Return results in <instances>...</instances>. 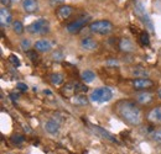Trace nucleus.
<instances>
[{
	"label": "nucleus",
	"mask_w": 161,
	"mask_h": 154,
	"mask_svg": "<svg viewBox=\"0 0 161 154\" xmlns=\"http://www.w3.org/2000/svg\"><path fill=\"white\" fill-rule=\"evenodd\" d=\"M115 111L121 120L130 126H139L142 122V111L134 101L121 100L117 104Z\"/></svg>",
	"instance_id": "1"
},
{
	"label": "nucleus",
	"mask_w": 161,
	"mask_h": 154,
	"mask_svg": "<svg viewBox=\"0 0 161 154\" xmlns=\"http://www.w3.org/2000/svg\"><path fill=\"white\" fill-rule=\"evenodd\" d=\"M113 97V91L108 86H103V88H97L96 90H93L89 95V101L93 104H105L108 101H110Z\"/></svg>",
	"instance_id": "2"
},
{
	"label": "nucleus",
	"mask_w": 161,
	"mask_h": 154,
	"mask_svg": "<svg viewBox=\"0 0 161 154\" xmlns=\"http://www.w3.org/2000/svg\"><path fill=\"white\" fill-rule=\"evenodd\" d=\"M26 31L34 36H43L50 32V22L46 19H37L26 27Z\"/></svg>",
	"instance_id": "3"
},
{
	"label": "nucleus",
	"mask_w": 161,
	"mask_h": 154,
	"mask_svg": "<svg viewBox=\"0 0 161 154\" xmlns=\"http://www.w3.org/2000/svg\"><path fill=\"white\" fill-rule=\"evenodd\" d=\"M89 30L92 33L105 36L113 31V23L108 20H98V21H94L89 25Z\"/></svg>",
	"instance_id": "4"
},
{
	"label": "nucleus",
	"mask_w": 161,
	"mask_h": 154,
	"mask_svg": "<svg viewBox=\"0 0 161 154\" xmlns=\"http://www.w3.org/2000/svg\"><path fill=\"white\" fill-rule=\"evenodd\" d=\"M134 11H135V14L138 15V18L142 21V23L147 27V30H149L150 32H155L153 20L149 16V14H147V11H146V9H145V6L142 5L141 1H135V4H134Z\"/></svg>",
	"instance_id": "5"
},
{
	"label": "nucleus",
	"mask_w": 161,
	"mask_h": 154,
	"mask_svg": "<svg viewBox=\"0 0 161 154\" xmlns=\"http://www.w3.org/2000/svg\"><path fill=\"white\" fill-rule=\"evenodd\" d=\"M89 21H91V16H89V15H83V16L78 18L77 20L69 22V23L66 26V30H67V32H69V33H72V35H76V33L80 32V30H82Z\"/></svg>",
	"instance_id": "6"
},
{
	"label": "nucleus",
	"mask_w": 161,
	"mask_h": 154,
	"mask_svg": "<svg viewBox=\"0 0 161 154\" xmlns=\"http://www.w3.org/2000/svg\"><path fill=\"white\" fill-rule=\"evenodd\" d=\"M89 127H91V130H92L96 135L98 136V137H101V138L105 139V141H108V142H112V143H119V142H118V139H117L114 136L112 135L110 132L105 131L104 128H102L101 126H96V125L89 123Z\"/></svg>",
	"instance_id": "7"
},
{
	"label": "nucleus",
	"mask_w": 161,
	"mask_h": 154,
	"mask_svg": "<svg viewBox=\"0 0 161 154\" xmlns=\"http://www.w3.org/2000/svg\"><path fill=\"white\" fill-rule=\"evenodd\" d=\"M131 84L135 90H146L154 86V81L149 78H136L133 80Z\"/></svg>",
	"instance_id": "8"
},
{
	"label": "nucleus",
	"mask_w": 161,
	"mask_h": 154,
	"mask_svg": "<svg viewBox=\"0 0 161 154\" xmlns=\"http://www.w3.org/2000/svg\"><path fill=\"white\" fill-rule=\"evenodd\" d=\"M13 25V15L8 8H1L0 9V26L3 28Z\"/></svg>",
	"instance_id": "9"
},
{
	"label": "nucleus",
	"mask_w": 161,
	"mask_h": 154,
	"mask_svg": "<svg viewBox=\"0 0 161 154\" xmlns=\"http://www.w3.org/2000/svg\"><path fill=\"white\" fill-rule=\"evenodd\" d=\"M60 127H61V125L57 120L51 118V120H47V121L45 122V130H46V132L50 133V135H56V133H58Z\"/></svg>",
	"instance_id": "10"
},
{
	"label": "nucleus",
	"mask_w": 161,
	"mask_h": 154,
	"mask_svg": "<svg viewBox=\"0 0 161 154\" xmlns=\"http://www.w3.org/2000/svg\"><path fill=\"white\" fill-rule=\"evenodd\" d=\"M22 9L27 14H34L39 10V1L37 0H22Z\"/></svg>",
	"instance_id": "11"
},
{
	"label": "nucleus",
	"mask_w": 161,
	"mask_h": 154,
	"mask_svg": "<svg viewBox=\"0 0 161 154\" xmlns=\"http://www.w3.org/2000/svg\"><path fill=\"white\" fill-rule=\"evenodd\" d=\"M80 47L84 51H94L98 47V42L92 37H84L80 39Z\"/></svg>",
	"instance_id": "12"
},
{
	"label": "nucleus",
	"mask_w": 161,
	"mask_h": 154,
	"mask_svg": "<svg viewBox=\"0 0 161 154\" xmlns=\"http://www.w3.org/2000/svg\"><path fill=\"white\" fill-rule=\"evenodd\" d=\"M35 49L37 52H41V53H46V52H50L51 48H52V43L48 41V39H39L35 42L34 44Z\"/></svg>",
	"instance_id": "13"
},
{
	"label": "nucleus",
	"mask_w": 161,
	"mask_h": 154,
	"mask_svg": "<svg viewBox=\"0 0 161 154\" xmlns=\"http://www.w3.org/2000/svg\"><path fill=\"white\" fill-rule=\"evenodd\" d=\"M153 100H154V94L149 91H141L136 94V102L140 105H149Z\"/></svg>",
	"instance_id": "14"
},
{
	"label": "nucleus",
	"mask_w": 161,
	"mask_h": 154,
	"mask_svg": "<svg viewBox=\"0 0 161 154\" xmlns=\"http://www.w3.org/2000/svg\"><path fill=\"white\" fill-rule=\"evenodd\" d=\"M147 120L153 123H161V106L151 109L147 114Z\"/></svg>",
	"instance_id": "15"
},
{
	"label": "nucleus",
	"mask_w": 161,
	"mask_h": 154,
	"mask_svg": "<svg viewBox=\"0 0 161 154\" xmlns=\"http://www.w3.org/2000/svg\"><path fill=\"white\" fill-rule=\"evenodd\" d=\"M72 13H73V9L69 5H62V6H60L57 9V15H58L60 19H67V18H69L72 15Z\"/></svg>",
	"instance_id": "16"
},
{
	"label": "nucleus",
	"mask_w": 161,
	"mask_h": 154,
	"mask_svg": "<svg viewBox=\"0 0 161 154\" xmlns=\"http://www.w3.org/2000/svg\"><path fill=\"white\" fill-rule=\"evenodd\" d=\"M119 47L123 52L125 53H129V52H133L134 51V43L130 41L129 38H123L119 43Z\"/></svg>",
	"instance_id": "17"
},
{
	"label": "nucleus",
	"mask_w": 161,
	"mask_h": 154,
	"mask_svg": "<svg viewBox=\"0 0 161 154\" xmlns=\"http://www.w3.org/2000/svg\"><path fill=\"white\" fill-rule=\"evenodd\" d=\"M72 102L75 104V105H78V106H86V105H88V99L84 96V95H82V94H76L75 96H72Z\"/></svg>",
	"instance_id": "18"
},
{
	"label": "nucleus",
	"mask_w": 161,
	"mask_h": 154,
	"mask_svg": "<svg viewBox=\"0 0 161 154\" xmlns=\"http://www.w3.org/2000/svg\"><path fill=\"white\" fill-rule=\"evenodd\" d=\"M80 78H82V80L84 83H92L96 79V74L92 70H84V72H82Z\"/></svg>",
	"instance_id": "19"
},
{
	"label": "nucleus",
	"mask_w": 161,
	"mask_h": 154,
	"mask_svg": "<svg viewBox=\"0 0 161 154\" xmlns=\"http://www.w3.org/2000/svg\"><path fill=\"white\" fill-rule=\"evenodd\" d=\"M50 80H51V83L53 85H60V84H62V81H63V77H62V74H60V73H55V74H52L50 77Z\"/></svg>",
	"instance_id": "20"
},
{
	"label": "nucleus",
	"mask_w": 161,
	"mask_h": 154,
	"mask_svg": "<svg viewBox=\"0 0 161 154\" xmlns=\"http://www.w3.org/2000/svg\"><path fill=\"white\" fill-rule=\"evenodd\" d=\"M13 30H14L15 33L21 35V33L24 32V25L21 23L20 21H14V22H13Z\"/></svg>",
	"instance_id": "21"
},
{
	"label": "nucleus",
	"mask_w": 161,
	"mask_h": 154,
	"mask_svg": "<svg viewBox=\"0 0 161 154\" xmlns=\"http://www.w3.org/2000/svg\"><path fill=\"white\" fill-rule=\"evenodd\" d=\"M20 47L24 52H29V51H30V47H31V42H30V39H27V38L21 39Z\"/></svg>",
	"instance_id": "22"
},
{
	"label": "nucleus",
	"mask_w": 161,
	"mask_h": 154,
	"mask_svg": "<svg viewBox=\"0 0 161 154\" xmlns=\"http://www.w3.org/2000/svg\"><path fill=\"white\" fill-rule=\"evenodd\" d=\"M10 141H11L14 144H20V143H22V142L25 141V138H24V136H22V135H19V133H16V135L11 136Z\"/></svg>",
	"instance_id": "23"
},
{
	"label": "nucleus",
	"mask_w": 161,
	"mask_h": 154,
	"mask_svg": "<svg viewBox=\"0 0 161 154\" xmlns=\"http://www.w3.org/2000/svg\"><path fill=\"white\" fill-rule=\"evenodd\" d=\"M88 90V88L86 85H82L80 83H76L75 84V93L76 94H80V93H86Z\"/></svg>",
	"instance_id": "24"
},
{
	"label": "nucleus",
	"mask_w": 161,
	"mask_h": 154,
	"mask_svg": "<svg viewBox=\"0 0 161 154\" xmlns=\"http://www.w3.org/2000/svg\"><path fill=\"white\" fill-rule=\"evenodd\" d=\"M151 137H153V139H154L158 144H161V128L154 131V132L151 133Z\"/></svg>",
	"instance_id": "25"
},
{
	"label": "nucleus",
	"mask_w": 161,
	"mask_h": 154,
	"mask_svg": "<svg viewBox=\"0 0 161 154\" xmlns=\"http://www.w3.org/2000/svg\"><path fill=\"white\" fill-rule=\"evenodd\" d=\"M133 74H134V75H136V77L146 78L147 72H146L145 69H142V68H136V69H134V70H133Z\"/></svg>",
	"instance_id": "26"
},
{
	"label": "nucleus",
	"mask_w": 161,
	"mask_h": 154,
	"mask_svg": "<svg viewBox=\"0 0 161 154\" xmlns=\"http://www.w3.org/2000/svg\"><path fill=\"white\" fill-rule=\"evenodd\" d=\"M140 42L142 46H147V44L150 43V37H149V35H147L146 32H142V33H141Z\"/></svg>",
	"instance_id": "27"
},
{
	"label": "nucleus",
	"mask_w": 161,
	"mask_h": 154,
	"mask_svg": "<svg viewBox=\"0 0 161 154\" xmlns=\"http://www.w3.org/2000/svg\"><path fill=\"white\" fill-rule=\"evenodd\" d=\"M9 62L10 63H13L14 64V67H20V60H19V58L16 57L15 54H11V56H9Z\"/></svg>",
	"instance_id": "28"
},
{
	"label": "nucleus",
	"mask_w": 161,
	"mask_h": 154,
	"mask_svg": "<svg viewBox=\"0 0 161 154\" xmlns=\"http://www.w3.org/2000/svg\"><path fill=\"white\" fill-rule=\"evenodd\" d=\"M16 88H18V90L21 91V93H25V91L29 89V86H27L25 83H18V84H16Z\"/></svg>",
	"instance_id": "29"
},
{
	"label": "nucleus",
	"mask_w": 161,
	"mask_h": 154,
	"mask_svg": "<svg viewBox=\"0 0 161 154\" xmlns=\"http://www.w3.org/2000/svg\"><path fill=\"white\" fill-rule=\"evenodd\" d=\"M52 58H53L55 60H62V59H63V53H62L61 51H56V52L52 54Z\"/></svg>",
	"instance_id": "30"
},
{
	"label": "nucleus",
	"mask_w": 161,
	"mask_h": 154,
	"mask_svg": "<svg viewBox=\"0 0 161 154\" xmlns=\"http://www.w3.org/2000/svg\"><path fill=\"white\" fill-rule=\"evenodd\" d=\"M26 54H27V57L30 58L31 60H35V59L37 58V54H36V52H34V51H29V52H26Z\"/></svg>",
	"instance_id": "31"
},
{
	"label": "nucleus",
	"mask_w": 161,
	"mask_h": 154,
	"mask_svg": "<svg viewBox=\"0 0 161 154\" xmlns=\"http://www.w3.org/2000/svg\"><path fill=\"white\" fill-rule=\"evenodd\" d=\"M107 64L110 65V67H118V65H119V63H118L117 60H114V59H109V60H107Z\"/></svg>",
	"instance_id": "32"
},
{
	"label": "nucleus",
	"mask_w": 161,
	"mask_h": 154,
	"mask_svg": "<svg viewBox=\"0 0 161 154\" xmlns=\"http://www.w3.org/2000/svg\"><path fill=\"white\" fill-rule=\"evenodd\" d=\"M64 0H50V4L51 5H58V4H62Z\"/></svg>",
	"instance_id": "33"
},
{
	"label": "nucleus",
	"mask_w": 161,
	"mask_h": 154,
	"mask_svg": "<svg viewBox=\"0 0 161 154\" xmlns=\"http://www.w3.org/2000/svg\"><path fill=\"white\" fill-rule=\"evenodd\" d=\"M154 5L156 6L158 10H160L161 11V0H155V1H154Z\"/></svg>",
	"instance_id": "34"
},
{
	"label": "nucleus",
	"mask_w": 161,
	"mask_h": 154,
	"mask_svg": "<svg viewBox=\"0 0 161 154\" xmlns=\"http://www.w3.org/2000/svg\"><path fill=\"white\" fill-rule=\"evenodd\" d=\"M1 1V5H4V6H9V4L11 3V0H0Z\"/></svg>",
	"instance_id": "35"
},
{
	"label": "nucleus",
	"mask_w": 161,
	"mask_h": 154,
	"mask_svg": "<svg viewBox=\"0 0 161 154\" xmlns=\"http://www.w3.org/2000/svg\"><path fill=\"white\" fill-rule=\"evenodd\" d=\"M10 96H11V99H13V101H15V100L19 99V95H18V94H16V95H15V94H11Z\"/></svg>",
	"instance_id": "36"
},
{
	"label": "nucleus",
	"mask_w": 161,
	"mask_h": 154,
	"mask_svg": "<svg viewBox=\"0 0 161 154\" xmlns=\"http://www.w3.org/2000/svg\"><path fill=\"white\" fill-rule=\"evenodd\" d=\"M43 94H52V93H51L50 90H45V91H43Z\"/></svg>",
	"instance_id": "37"
},
{
	"label": "nucleus",
	"mask_w": 161,
	"mask_h": 154,
	"mask_svg": "<svg viewBox=\"0 0 161 154\" xmlns=\"http://www.w3.org/2000/svg\"><path fill=\"white\" fill-rule=\"evenodd\" d=\"M21 0H11V3H14V4H16V3H19Z\"/></svg>",
	"instance_id": "38"
},
{
	"label": "nucleus",
	"mask_w": 161,
	"mask_h": 154,
	"mask_svg": "<svg viewBox=\"0 0 161 154\" xmlns=\"http://www.w3.org/2000/svg\"><path fill=\"white\" fill-rule=\"evenodd\" d=\"M159 94H160V95H159V97L161 99V89H160V91H159Z\"/></svg>",
	"instance_id": "39"
},
{
	"label": "nucleus",
	"mask_w": 161,
	"mask_h": 154,
	"mask_svg": "<svg viewBox=\"0 0 161 154\" xmlns=\"http://www.w3.org/2000/svg\"><path fill=\"white\" fill-rule=\"evenodd\" d=\"M84 154H87V153H84Z\"/></svg>",
	"instance_id": "40"
}]
</instances>
